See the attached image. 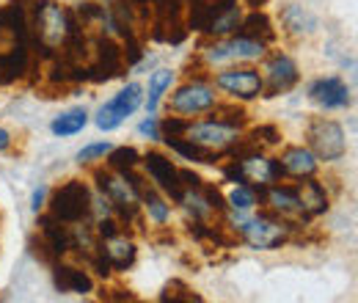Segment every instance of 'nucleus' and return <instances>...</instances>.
<instances>
[{"instance_id": "nucleus-13", "label": "nucleus", "mask_w": 358, "mask_h": 303, "mask_svg": "<svg viewBox=\"0 0 358 303\" xmlns=\"http://www.w3.org/2000/svg\"><path fill=\"white\" fill-rule=\"evenodd\" d=\"M141 169L146 174V179H152V185H155L166 199H174V202H177L179 193H182V179H179L177 163H174L169 155L152 149V152L141 155Z\"/></svg>"}, {"instance_id": "nucleus-6", "label": "nucleus", "mask_w": 358, "mask_h": 303, "mask_svg": "<svg viewBox=\"0 0 358 303\" xmlns=\"http://www.w3.org/2000/svg\"><path fill=\"white\" fill-rule=\"evenodd\" d=\"M47 207L50 216L58 218L61 223L72 226L80 220H91V188L83 179H66L64 185H58L52 193H47Z\"/></svg>"}, {"instance_id": "nucleus-32", "label": "nucleus", "mask_w": 358, "mask_h": 303, "mask_svg": "<svg viewBox=\"0 0 358 303\" xmlns=\"http://www.w3.org/2000/svg\"><path fill=\"white\" fill-rule=\"evenodd\" d=\"M160 301H185V303H193V301H201V295H196L185 281H169L166 287H163V293H160Z\"/></svg>"}, {"instance_id": "nucleus-29", "label": "nucleus", "mask_w": 358, "mask_h": 303, "mask_svg": "<svg viewBox=\"0 0 358 303\" xmlns=\"http://www.w3.org/2000/svg\"><path fill=\"white\" fill-rule=\"evenodd\" d=\"M259 193L262 190H257L251 185H234L229 190V196H226V207L237 210V213H254L257 204H259Z\"/></svg>"}, {"instance_id": "nucleus-39", "label": "nucleus", "mask_w": 358, "mask_h": 303, "mask_svg": "<svg viewBox=\"0 0 358 303\" xmlns=\"http://www.w3.org/2000/svg\"><path fill=\"white\" fill-rule=\"evenodd\" d=\"M47 193H50V188H47V185H39V188L34 190V196H31V210H34L36 216L47 207Z\"/></svg>"}, {"instance_id": "nucleus-17", "label": "nucleus", "mask_w": 358, "mask_h": 303, "mask_svg": "<svg viewBox=\"0 0 358 303\" xmlns=\"http://www.w3.org/2000/svg\"><path fill=\"white\" fill-rule=\"evenodd\" d=\"M295 190H298L301 213H303L306 220H312V218H320L328 213V207H331V196H328L325 185H322L317 176L298 179V182H295Z\"/></svg>"}, {"instance_id": "nucleus-37", "label": "nucleus", "mask_w": 358, "mask_h": 303, "mask_svg": "<svg viewBox=\"0 0 358 303\" xmlns=\"http://www.w3.org/2000/svg\"><path fill=\"white\" fill-rule=\"evenodd\" d=\"M28 246H31V254H34V257H39V260H42V262H47V265H52V262H58V257L52 254V248L47 246V243H45V240H42V237H39V234H34V237L28 240Z\"/></svg>"}, {"instance_id": "nucleus-24", "label": "nucleus", "mask_w": 358, "mask_h": 303, "mask_svg": "<svg viewBox=\"0 0 358 303\" xmlns=\"http://www.w3.org/2000/svg\"><path fill=\"white\" fill-rule=\"evenodd\" d=\"M169 143L171 152H177L182 160H190V163H204V166H215L221 163V152H210V149H201L199 143L187 141L185 135L182 138H163Z\"/></svg>"}, {"instance_id": "nucleus-1", "label": "nucleus", "mask_w": 358, "mask_h": 303, "mask_svg": "<svg viewBox=\"0 0 358 303\" xmlns=\"http://www.w3.org/2000/svg\"><path fill=\"white\" fill-rule=\"evenodd\" d=\"M28 20H31V44H28L31 52L50 61L64 47L78 17L75 11L58 6L55 0H31Z\"/></svg>"}, {"instance_id": "nucleus-33", "label": "nucleus", "mask_w": 358, "mask_h": 303, "mask_svg": "<svg viewBox=\"0 0 358 303\" xmlns=\"http://www.w3.org/2000/svg\"><path fill=\"white\" fill-rule=\"evenodd\" d=\"M113 149V143H108V141H96V143H89V146H83L80 152H78V163L80 166H91V163H99V160H105L108 157V152Z\"/></svg>"}, {"instance_id": "nucleus-28", "label": "nucleus", "mask_w": 358, "mask_h": 303, "mask_svg": "<svg viewBox=\"0 0 358 303\" xmlns=\"http://www.w3.org/2000/svg\"><path fill=\"white\" fill-rule=\"evenodd\" d=\"M240 20H243V11H240V6L234 3V6H229L226 11H221V14L207 25L204 36H210V39H224V36H231V34H237Z\"/></svg>"}, {"instance_id": "nucleus-7", "label": "nucleus", "mask_w": 358, "mask_h": 303, "mask_svg": "<svg viewBox=\"0 0 358 303\" xmlns=\"http://www.w3.org/2000/svg\"><path fill=\"white\" fill-rule=\"evenodd\" d=\"M306 146L320 163H336L348 155L345 127L328 116H312L306 125Z\"/></svg>"}, {"instance_id": "nucleus-11", "label": "nucleus", "mask_w": 358, "mask_h": 303, "mask_svg": "<svg viewBox=\"0 0 358 303\" xmlns=\"http://www.w3.org/2000/svg\"><path fill=\"white\" fill-rule=\"evenodd\" d=\"M298 80H301V69H298L292 55H287L281 50L265 52V58H262V97L287 94L298 86Z\"/></svg>"}, {"instance_id": "nucleus-36", "label": "nucleus", "mask_w": 358, "mask_h": 303, "mask_svg": "<svg viewBox=\"0 0 358 303\" xmlns=\"http://www.w3.org/2000/svg\"><path fill=\"white\" fill-rule=\"evenodd\" d=\"M86 265H89V267L96 273V276H99V279H110V276L116 273V270H113V265H110V260L102 254V248H99V251H94L89 260H86Z\"/></svg>"}, {"instance_id": "nucleus-21", "label": "nucleus", "mask_w": 358, "mask_h": 303, "mask_svg": "<svg viewBox=\"0 0 358 303\" xmlns=\"http://www.w3.org/2000/svg\"><path fill=\"white\" fill-rule=\"evenodd\" d=\"M39 237L52 248V254H55L58 260H64V257L69 254V248H72L69 226L61 223L58 218H52L50 213H47V216H39Z\"/></svg>"}, {"instance_id": "nucleus-3", "label": "nucleus", "mask_w": 358, "mask_h": 303, "mask_svg": "<svg viewBox=\"0 0 358 303\" xmlns=\"http://www.w3.org/2000/svg\"><path fill=\"white\" fill-rule=\"evenodd\" d=\"M91 176L96 182V193H102L110 202L113 216L119 218V223H138L141 196H138V190L133 188V182L124 174L113 171L108 166H96Z\"/></svg>"}, {"instance_id": "nucleus-41", "label": "nucleus", "mask_w": 358, "mask_h": 303, "mask_svg": "<svg viewBox=\"0 0 358 303\" xmlns=\"http://www.w3.org/2000/svg\"><path fill=\"white\" fill-rule=\"evenodd\" d=\"M243 3H245L248 8H259V6H265L268 0H243Z\"/></svg>"}, {"instance_id": "nucleus-25", "label": "nucleus", "mask_w": 358, "mask_h": 303, "mask_svg": "<svg viewBox=\"0 0 358 303\" xmlns=\"http://www.w3.org/2000/svg\"><path fill=\"white\" fill-rule=\"evenodd\" d=\"M174 78H177V72L174 69H166V66H160V69H155L149 75V88H146V99H143L146 113H157L166 91L174 86Z\"/></svg>"}, {"instance_id": "nucleus-16", "label": "nucleus", "mask_w": 358, "mask_h": 303, "mask_svg": "<svg viewBox=\"0 0 358 303\" xmlns=\"http://www.w3.org/2000/svg\"><path fill=\"white\" fill-rule=\"evenodd\" d=\"M52 281L58 293H69V295H89L94 293V276L89 270L78 267V265H66V262H52Z\"/></svg>"}, {"instance_id": "nucleus-22", "label": "nucleus", "mask_w": 358, "mask_h": 303, "mask_svg": "<svg viewBox=\"0 0 358 303\" xmlns=\"http://www.w3.org/2000/svg\"><path fill=\"white\" fill-rule=\"evenodd\" d=\"M138 196H141V210L146 213V218H149L157 229H166V223L171 220V204H169V199H166L152 182H146Z\"/></svg>"}, {"instance_id": "nucleus-18", "label": "nucleus", "mask_w": 358, "mask_h": 303, "mask_svg": "<svg viewBox=\"0 0 358 303\" xmlns=\"http://www.w3.org/2000/svg\"><path fill=\"white\" fill-rule=\"evenodd\" d=\"M284 176L289 179H306V176H317V169H320V160L312 155L309 146H287L281 152V157H275Z\"/></svg>"}, {"instance_id": "nucleus-19", "label": "nucleus", "mask_w": 358, "mask_h": 303, "mask_svg": "<svg viewBox=\"0 0 358 303\" xmlns=\"http://www.w3.org/2000/svg\"><path fill=\"white\" fill-rule=\"evenodd\" d=\"M99 248H102V254L110 260V265H113V270H116V273H122V270L133 267L135 260H138V246H135L133 237H127V232H124V229H122V232H116L113 237L99 240Z\"/></svg>"}, {"instance_id": "nucleus-4", "label": "nucleus", "mask_w": 358, "mask_h": 303, "mask_svg": "<svg viewBox=\"0 0 358 303\" xmlns=\"http://www.w3.org/2000/svg\"><path fill=\"white\" fill-rule=\"evenodd\" d=\"M295 229V223L262 210L259 216H248V220L237 229V240H243L254 251H275L292 240Z\"/></svg>"}, {"instance_id": "nucleus-2", "label": "nucleus", "mask_w": 358, "mask_h": 303, "mask_svg": "<svg viewBox=\"0 0 358 303\" xmlns=\"http://www.w3.org/2000/svg\"><path fill=\"white\" fill-rule=\"evenodd\" d=\"M268 52V44L254 42L243 34H231L224 39H215V42L204 44L199 50V64L207 66V69H215V66H234V64H254V61H262Z\"/></svg>"}, {"instance_id": "nucleus-40", "label": "nucleus", "mask_w": 358, "mask_h": 303, "mask_svg": "<svg viewBox=\"0 0 358 303\" xmlns=\"http://www.w3.org/2000/svg\"><path fill=\"white\" fill-rule=\"evenodd\" d=\"M14 146V135L6 130V127H0V152H8Z\"/></svg>"}, {"instance_id": "nucleus-23", "label": "nucleus", "mask_w": 358, "mask_h": 303, "mask_svg": "<svg viewBox=\"0 0 358 303\" xmlns=\"http://www.w3.org/2000/svg\"><path fill=\"white\" fill-rule=\"evenodd\" d=\"M237 34H243V36H248V39L262 42V44L275 42V28H273V20H270L262 8H251L248 14H243Z\"/></svg>"}, {"instance_id": "nucleus-26", "label": "nucleus", "mask_w": 358, "mask_h": 303, "mask_svg": "<svg viewBox=\"0 0 358 303\" xmlns=\"http://www.w3.org/2000/svg\"><path fill=\"white\" fill-rule=\"evenodd\" d=\"M281 25H284V31L289 36H312L314 31H317V20H314L309 11H303L301 6H295V3L284 6Z\"/></svg>"}, {"instance_id": "nucleus-27", "label": "nucleus", "mask_w": 358, "mask_h": 303, "mask_svg": "<svg viewBox=\"0 0 358 303\" xmlns=\"http://www.w3.org/2000/svg\"><path fill=\"white\" fill-rule=\"evenodd\" d=\"M89 125V111L86 108H69L64 113H58L52 122H50V130L58 138H72L78 132H83V127Z\"/></svg>"}, {"instance_id": "nucleus-10", "label": "nucleus", "mask_w": 358, "mask_h": 303, "mask_svg": "<svg viewBox=\"0 0 358 303\" xmlns=\"http://www.w3.org/2000/svg\"><path fill=\"white\" fill-rule=\"evenodd\" d=\"M143 105V86L141 83H127L122 91H116L94 116V125L102 132L119 130L135 111Z\"/></svg>"}, {"instance_id": "nucleus-34", "label": "nucleus", "mask_w": 358, "mask_h": 303, "mask_svg": "<svg viewBox=\"0 0 358 303\" xmlns=\"http://www.w3.org/2000/svg\"><path fill=\"white\" fill-rule=\"evenodd\" d=\"M187 122L190 119H182V116H166L163 122H160V138H182L185 130H187Z\"/></svg>"}, {"instance_id": "nucleus-12", "label": "nucleus", "mask_w": 358, "mask_h": 303, "mask_svg": "<svg viewBox=\"0 0 358 303\" xmlns=\"http://www.w3.org/2000/svg\"><path fill=\"white\" fill-rule=\"evenodd\" d=\"M240 135H243V130L226 125V122L215 119V116L201 119V122H193V119H190V122H187V130H185V138H187V141L199 143L201 149L221 152V155H224V149H229Z\"/></svg>"}, {"instance_id": "nucleus-8", "label": "nucleus", "mask_w": 358, "mask_h": 303, "mask_svg": "<svg viewBox=\"0 0 358 303\" xmlns=\"http://www.w3.org/2000/svg\"><path fill=\"white\" fill-rule=\"evenodd\" d=\"M210 83L226 94L229 99H240V102H251L257 97H262V75L259 69L248 66V64H234V66H224L221 72H215L210 78Z\"/></svg>"}, {"instance_id": "nucleus-30", "label": "nucleus", "mask_w": 358, "mask_h": 303, "mask_svg": "<svg viewBox=\"0 0 358 303\" xmlns=\"http://www.w3.org/2000/svg\"><path fill=\"white\" fill-rule=\"evenodd\" d=\"M105 166L119 174L141 169V152H138L135 146H113V149L108 152V157H105Z\"/></svg>"}, {"instance_id": "nucleus-9", "label": "nucleus", "mask_w": 358, "mask_h": 303, "mask_svg": "<svg viewBox=\"0 0 358 303\" xmlns=\"http://www.w3.org/2000/svg\"><path fill=\"white\" fill-rule=\"evenodd\" d=\"M127 69L122 44H116L113 36L99 34L91 39V58H89V83H108L113 78H122Z\"/></svg>"}, {"instance_id": "nucleus-20", "label": "nucleus", "mask_w": 358, "mask_h": 303, "mask_svg": "<svg viewBox=\"0 0 358 303\" xmlns=\"http://www.w3.org/2000/svg\"><path fill=\"white\" fill-rule=\"evenodd\" d=\"M237 0H190L187 3V31H199V34H204L207 31V25L221 14L226 11L229 6H234Z\"/></svg>"}, {"instance_id": "nucleus-38", "label": "nucleus", "mask_w": 358, "mask_h": 303, "mask_svg": "<svg viewBox=\"0 0 358 303\" xmlns=\"http://www.w3.org/2000/svg\"><path fill=\"white\" fill-rule=\"evenodd\" d=\"M138 132H141L143 138H149V141H160V119H157L155 113H149V116L138 125Z\"/></svg>"}, {"instance_id": "nucleus-5", "label": "nucleus", "mask_w": 358, "mask_h": 303, "mask_svg": "<svg viewBox=\"0 0 358 303\" xmlns=\"http://www.w3.org/2000/svg\"><path fill=\"white\" fill-rule=\"evenodd\" d=\"M218 102H221L218 88L210 83L207 75H199V78H187L174 88V94L169 97V113H177L182 119H196V116H207Z\"/></svg>"}, {"instance_id": "nucleus-14", "label": "nucleus", "mask_w": 358, "mask_h": 303, "mask_svg": "<svg viewBox=\"0 0 358 303\" xmlns=\"http://www.w3.org/2000/svg\"><path fill=\"white\" fill-rule=\"evenodd\" d=\"M259 202L265 204L268 213L284 218V220H289V223H295L298 229H301V220L306 223V218L301 213V202H298L295 185H284V179L268 185V188L259 193Z\"/></svg>"}, {"instance_id": "nucleus-15", "label": "nucleus", "mask_w": 358, "mask_h": 303, "mask_svg": "<svg viewBox=\"0 0 358 303\" xmlns=\"http://www.w3.org/2000/svg\"><path fill=\"white\" fill-rule=\"evenodd\" d=\"M309 99L314 105H320L322 111H345L353 105V94L348 83L336 75H328V78H317L309 83Z\"/></svg>"}, {"instance_id": "nucleus-35", "label": "nucleus", "mask_w": 358, "mask_h": 303, "mask_svg": "<svg viewBox=\"0 0 358 303\" xmlns=\"http://www.w3.org/2000/svg\"><path fill=\"white\" fill-rule=\"evenodd\" d=\"M201 190H204V199H207L213 216H226V213H229V207H226V196L215 188V185H204Z\"/></svg>"}, {"instance_id": "nucleus-31", "label": "nucleus", "mask_w": 358, "mask_h": 303, "mask_svg": "<svg viewBox=\"0 0 358 303\" xmlns=\"http://www.w3.org/2000/svg\"><path fill=\"white\" fill-rule=\"evenodd\" d=\"M257 149H270V146H278L281 143V130L275 127V125H259V127H254V130L245 135Z\"/></svg>"}]
</instances>
